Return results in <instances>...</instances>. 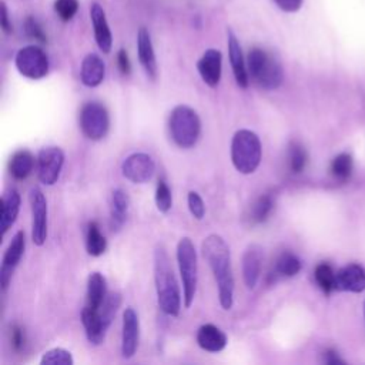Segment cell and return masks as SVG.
I'll list each match as a JSON object with an SVG mask.
<instances>
[{"label": "cell", "instance_id": "6da1fadb", "mask_svg": "<svg viewBox=\"0 0 365 365\" xmlns=\"http://www.w3.org/2000/svg\"><path fill=\"white\" fill-rule=\"evenodd\" d=\"M202 251L217 283L220 305L223 310L229 311L234 304V277L231 270L230 249L222 236L210 234L207 239H205Z\"/></svg>", "mask_w": 365, "mask_h": 365}, {"label": "cell", "instance_id": "7a4b0ae2", "mask_svg": "<svg viewBox=\"0 0 365 365\" xmlns=\"http://www.w3.org/2000/svg\"><path fill=\"white\" fill-rule=\"evenodd\" d=\"M154 283L160 310L170 317H177L181 308V294L163 246H157L154 250Z\"/></svg>", "mask_w": 365, "mask_h": 365}, {"label": "cell", "instance_id": "3957f363", "mask_svg": "<svg viewBox=\"0 0 365 365\" xmlns=\"http://www.w3.org/2000/svg\"><path fill=\"white\" fill-rule=\"evenodd\" d=\"M247 70L251 80L263 90H277L284 82L281 63L260 48L250 50L247 56Z\"/></svg>", "mask_w": 365, "mask_h": 365}, {"label": "cell", "instance_id": "277c9868", "mask_svg": "<svg viewBox=\"0 0 365 365\" xmlns=\"http://www.w3.org/2000/svg\"><path fill=\"white\" fill-rule=\"evenodd\" d=\"M263 157L260 137L247 129L239 130L231 141V161L236 170L241 174H253Z\"/></svg>", "mask_w": 365, "mask_h": 365}, {"label": "cell", "instance_id": "5b68a950", "mask_svg": "<svg viewBox=\"0 0 365 365\" xmlns=\"http://www.w3.org/2000/svg\"><path fill=\"white\" fill-rule=\"evenodd\" d=\"M168 129L173 141L180 148H192L200 138L202 121L196 110L180 104L174 107L170 114Z\"/></svg>", "mask_w": 365, "mask_h": 365}, {"label": "cell", "instance_id": "8992f818", "mask_svg": "<svg viewBox=\"0 0 365 365\" xmlns=\"http://www.w3.org/2000/svg\"><path fill=\"white\" fill-rule=\"evenodd\" d=\"M177 263L182 281L185 307L190 308L197 291V253L189 237L181 239L177 244Z\"/></svg>", "mask_w": 365, "mask_h": 365}, {"label": "cell", "instance_id": "52a82bcc", "mask_svg": "<svg viewBox=\"0 0 365 365\" xmlns=\"http://www.w3.org/2000/svg\"><path fill=\"white\" fill-rule=\"evenodd\" d=\"M80 129L83 134L93 141L103 140L110 127V117L107 109L97 102L86 103L80 110Z\"/></svg>", "mask_w": 365, "mask_h": 365}, {"label": "cell", "instance_id": "ba28073f", "mask_svg": "<svg viewBox=\"0 0 365 365\" xmlns=\"http://www.w3.org/2000/svg\"><path fill=\"white\" fill-rule=\"evenodd\" d=\"M15 65L18 72L31 80H40L49 73V58L35 45L22 48L15 58Z\"/></svg>", "mask_w": 365, "mask_h": 365}, {"label": "cell", "instance_id": "9c48e42d", "mask_svg": "<svg viewBox=\"0 0 365 365\" xmlns=\"http://www.w3.org/2000/svg\"><path fill=\"white\" fill-rule=\"evenodd\" d=\"M65 164V153L60 147H45L38 156V177L45 186L58 182Z\"/></svg>", "mask_w": 365, "mask_h": 365}, {"label": "cell", "instance_id": "30bf717a", "mask_svg": "<svg viewBox=\"0 0 365 365\" xmlns=\"http://www.w3.org/2000/svg\"><path fill=\"white\" fill-rule=\"evenodd\" d=\"M29 200L32 207V240L42 247L48 240V202L38 187L32 189Z\"/></svg>", "mask_w": 365, "mask_h": 365}, {"label": "cell", "instance_id": "8fae6325", "mask_svg": "<svg viewBox=\"0 0 365 365\" xmlns=\"http://www.w3.org/2000/svg\"><path fill=\"white\" fill-rule=\"evenodd\" d=\"M154 171L156 163L153 157L146 153H134L121 164L123 175L134 185H144V182L150 181Z\"/></svg>", "mask_w": 365, "mask_h": 365}, {"label": "cell", "instance_id": "7c38bea8", "mask_svg": "<svg viewBox=\"0 0 365 365\" xmlns=\"http://www.w3.org/2000/svg\"><path fill=\"white\" fill-rule=\"evenodd\" d=\"M25 247H26V240H25V233L23 231H18L5 256H4V263H2V270H0V284H2V288L4 291L8 290L11 281H12V277L15 274V270L16 267L19 266L22 257H23V253H25Z\"/></svg>", "mask_w": 365, "mask_h": 365}, {"label": "cell", "instance_id": "4fadbf2b", "mask_svg": "<svg viewBox=\"0 0 365 365\" xmlns=\"http://www.w3.org/2000/svg\"><path fill=\"white\" fill-rule=\"evenodd\" d=\"M140 339V321L137 312L129 307L123 312V331H121V355L126 359L134 356Z\"/></svg>", "mask_w": 365, "mask_h": 365}, {"label": "cell", "instance_id": "5bb4252c", "mask_svg": "<svg viewBox=\"0 0 365 365\" xmlns=\"http://www.w3.org/2000/svg\"><path fill=\"white\" fill-rule=\"evenodd\" d=\"M197 70L203 82L216 89L220 85L223 73V55L217 49H207L197 62Z\"/></svg>", "mask_w": 365, "mask_h": 365}, {"label": "cell", "instance_id": "9a60e30c", "mask_svg": "<svg viewBox=\"0 0 365 365\" xmlns=\"http://www.w3.org/2000/svg\"><path fill=\"white\" fill-rule=\"evenodd\" d=\"M90 21L99 49L106 55L110 53L113 46V35L106 18V12L99 2H93L90 6Z\"/></svg>", "mask_w": 365, "mask_h": 365}, {"label": "cell", "instance_id": "2e32d148", "mask_svg": "<svg viewBox=\"0 0 365 365\" xmlns=\"http://www.w3.org/2000/svg\"><path fill=\"white\" fill-rule=\"evenodd\" d=\"M227 45H229V59H230L234 79L241 89H247L250 83L247 62L244 60L240 42L231 31H227Z\"/></svg>", "mask_w": 365, "mask_h": 365}, {"label": "cell", "instance_id": "e0dca14e", "mask_svg": "<svg viewBox=\"0 0 365 365\" xmlns=\"http://www.w3.org/2000/svg\"><path fill=\"white\" fill-rule=\"evenodd\" d=\"M335 290L362 293L365 290V268L358 264H348L335 273Z\"/></svg>", "mask_w": 365, "mask_h": 365}, {"label": "cell", "instance_id": "ac0fdd59", "mask_svg": "<svg viewBox=\"0 0 365 365\" xmlns=\"http://www.w3.org/2000/svg\"><path fill=\"white\" fill-rule=\"evenodd\" d=\"M137 55L140 65L143 66L146 75L151 79H157V60L151 42V36L146 28H140L137 33Z\"/></svg>", "mask_w": 365, "mask_h": 365}, {"label": "cell", "instance_id": "d6986e66", "mask_svg": "<svg viewBox=\"0 0 365 365\" xmlns=\"http://www.w3.org/2000/svg\"><path fill=\"white\" fill-rule=\"evenodd\" d=\"M263 266V250L261 247L253 244L243 256V278L249 290H254L261 274Z\"/></svg>", "mask_w": 365, "mask_h": 365}, {"label": "cell", "instance_id": "ffe728a7", "mask_svg": "<svg viewBox=\"0 0 365 365\" xmlns=\"http://www.w3.org/2000/svg\"><path fill=\"white\" fill-rule=\"evenodd\" d=\"M82 322H83L89 342L93 345L103 344L109 327L103 322L99 314V310H94L86 305L82 311Z\"/></svg>", "mask_w": 365, "mask_h": 365}, {"label": "cell", "instance_id": "44dd1931", "mask_svg": "<svg viewBox=\"0 0 365 365\" xmlns=\"http://www.w3.org/2000/svg\"><path fill=\"white\" fill-rule=\"evenodd\" d=\"M106 76V65L96 53L87 55L82 62L80 79L87 87H97L103 83Z\"/></svg>", "mask_w": 365, "mask_h": 365}, {"label": "cell", "instance_id": "7402d4cb", "mask_svg": "<svg viewBox=\"0 0 365 365\" xmlns=\"http://www.w3.org/2000/svg\"><path fill=\"white\" fill-rule=\"evenodd\" d=\"M197 344L207 352H220L227 345V335L213 324H205L197 329Z\"/></svg>", "mask_w": 365, "mask_h": 365}, {"label": "cell", "instance_id": "603a6c76", "mask_svg": "<svg viewBox=\"0 0 365 365\" xmlns=\"http://www.w3.org/2000/svg\"><path fill=\"white\" fill-rule=\"evenodd\" d=\"M130 209V199L127 193L121 189H116L111 193V205H110V229L117 233L121 230L127 220Z\"/></svg>", "mask_w": 365, "mask_h": 365}, {"label": "cell", "instance_id": "cb8c5ba5", "mask_svg": "<svg viewBox=\"0 0 365 365\" xmlns=\"http://www.w3.org/2000/svg\"><path fill=\"white\" fill-rule=\"evenodd\" d=\"M21 210V195L12 189L4 195L2 199V214H0V230L5 236L9 229L15 224Z\"/></svg>", "mask_w": 365, "mask_h": 365}, {"label": "cell", "instance_id": "d4e9b609", "mask_svg": "<svg viewBox=\"0 0 365 365\" xmlns=\"http://www.w3.org/2000/svg\"><path fill=\"white\" fill-rule=\"evenodd\" d=\"M107 284L106 278L100 273H92L87 280V294L86 305L94 310H99L107 297Z\"/></svg>", "mask_w": 365, "mask_h": 365}, {"label": "cell", "instance_id": "484cf974", "mask_svg": "<svg viewBox=\"0 0 365 365\" xmlns=\"http://www.w3.org/2000/svg\"><path fill=\"white\" fill-rule=\"evenodd\" d=\"M35 167V157L31 151L28 150H19L16 151L9 164V170L13 178L16 180H25L28 178Z\"/></svg>", "mask_w": 365, "mask_h": 365}, {"label": "cell", "instance_id": "4316f807", "mask_svg": "<svg viewBox=\"0 0 365 365\" xmlns=\"http://www.w3.org/2000/svg\"><path fill=\"white\" fill-rule=\"evenodd\" d=\"M107 241L106 237L102 234L100 227L96 222L89 223L86 231V250L92 257H100L106 253Z\"/></svg>", "mask_w": 365, "mask_h": 365}, {"label": "cell", "instance_id": "83f0119b", "mask_svg": "<svg viewBox=\"0 0 365 365\" xmlns=\"http://www.w3.org/2000/svg\"><path fill=\"white\" fill-rule=\"evenodd\" d=\"M301 260L295 254L284 251L276 261V274L281 277H294L301 271Z\"/></svg>", "mask_w": 365, "mask_h": 365}, {"label": "cell", "instance_id": "f1b7e54d", "mask_svg": "<svg viewBox=\"0 0 365 365\" xmlns=\"http://www.w3.org/2000/svg\"><path fill=\"white\" fill-rule=\"evenodd\" d=\"M314 277H315V281H317L318 287L325 294H329L331 291L335 290V273H334V270L329 264H327V263L318 264L315 267Z\"/></svg>", "mask_w": 365, "mask_h": 365}, {"label": "cell", "instance_id": "f546056e", "mask_svg": "<svg viewBox=\"0 0 365 365\" xmlns=\"http://www.w3.org/2000/svg\"><path fill=\"white\" fill-rule=\"evenodd\" d=\"M351 173H352V157L348 153L338 154L331 163V174L337 180L345 181L349 178Z\"/></svg>", "mask_w": 365, "mask_h": 365}, {"label": "cell", "instance_id": "4dcf8cb0", "mask_svg": "<svg viewBox=\"0 0 365 365\" xmlns=\"http://www.w3.org/2000/svg\"><path fill=\"white\" fill-rule=\"evenodd\" d=\"M274 209V200L271 197V195H264L261 196L253 206V213H251V219L256 223H264L267 222V219L270 217L271 212Z\"/></svg>", "mask_w": 365, "mask_h": 365}, {"label": "cell", "instance_id": "1f68e13d", "mask_svg": "<svg viewBox=\"0 0 365 365\" xmlns=\"http://www.w3.org/2000/svg\"><path fill=\"white\" fill-rule=\"evenodd\" d=\"M72 354L65 348H53L43 354L40 364L42 365H73Z\"/></svg>", "mask_w": 365, "mask_h": 365}, {"label": "cell", "instance_id": "d6a6232c", "mask_svg": "<svg viewBox=\"0 0 365 365\" xmlns=\"http://www.w3.org/2000/svg\"><path fill=\"white\" fill-rule=\"evenodd\" d=\"M288 158H290V168L293 173H301L308 161V156L305 148L298 144V143H291L290 151H288Z\"/></svg>", "mask_w": 365, "mask_h": 365}, {"label": "cell", "instance_id": "836d02e7", "mask_svg": "<svg viewBox=\"0 0 365 365\" xmlns=\"http://www.w3.org/2000/svg\"><path fill=\"white\" fill-rule=\"evenodd\" d=\"M156 206L160 213H168L173 206L171 190L168 189L167 182L164 180H158L157 189H156Z\"/></svg>", "mask_w": 365, "mask_h": 365}, {"label": "cell", "instance_id": "e575fe53", "mask_svg": "<svg viewBox=\"0 0 365 365\" xmlns=\"http://www.w3.org/2000/svg\"><path fill=\"white\" fill-rule=\"evenodd\" d=\"M55 12L63 22H70L79 12V0H56Z\"/></svg>", "mask_w": 365, "mask_h": 365}, {"label": "cell", "instance_id": "d590c367", "mask_svg": "<svg viewBox=\"0 0 365 365\" xmlns=\"http://www.w3.org/2000/svg\"><path fill=\"white\" fill-rule=\"evenodd\" d=\"M25 32H26V35L31 38V39H33V40H38V42H40V43H46L48 42V36H46V33L43 32V29H42V26H40V23L33 18V16H29V18H26V21H25Z\"/></svg>", "mask_w": 365, "mask_h": 365}, {"label": "cell", "instance_id": "8d00e7d4", "mask_svg": "<svg viewBox=\"0 0 365 365\" xmlns=\"http://www.w3.org/2000/svg\"><path fill=\"white\" fill-rule=\"evenodd\" d=\"M187 205H189V210L193 214L195 219L197 220H203L206 216V206L203 199L200 197L199 193L196 192H190L187 196Z\"/></svg>", "mask_w": 365, "mask_h": 365}, {"label": "cell", "instance_id": "74e56055", "mask_svg": "<svg viewBox=\"0 0 365 365\" xmlns=\"http://www.w3.org/2000/svg\"><path fill=\"white\" fill-rule=\"evenodd\" d=\"M274 4L285 13H295L301 9L304 0H274Z\"/></svg>", "mask_w": 365, "mask_h": 365}, {"label": "cell", "instance_id": "f35d334b", "mask_svg": "<svg viewBox=\"0 0 365 365\" xmlns=\"http://www.w3.org/2000/svg\"><path fill=\"white\" fill-rule=\"evenodd\" d=\"M117 65H119V69L123 75H130L131 72V63H130V59H129V55H127V50L124 49H120L119 53H117Z\"/></svg>", "mask_w": 365, "mask_h": 365}, {"label": "cell", "instance_id": "ab89813d", "mask_svg": "<svg viewBox=\"0 0 365 365\" xmlns=\"http://www.w3.org/2000/svg\"><path fill=\"white\" fill-rule=\"evenodd\" d=\"M12 342H13V347L16 349H22L23 345H25V332L21 327L15 325L12 328Z\"/></svg>", "mask_w": 365, "mask_h": 365}, {"label": "cell", "instance_id": "60d3db41", "mask_svg": "<svg viewBox=\"0 0 365 365\" xmlns=\"http://www.w3.org/2000/svg\"><path fill=\"white\" fill-rule=\"evenodd\" d=\"M0 11H2V29L5 33H12L13 32V28H12V23L9 22V13H8V8H6V4L2 2V5H0Z\"/></svg>", "mask_w": 365, "mask_h": 365}, {"label": "cell", "instance_id": "b9f144b4", "mask_svg": "<svg viewBox=\"0 0 365 365\" xmlns=\"http://www.w3.org/2000/svg\"><path fill=\"white\" fill-rule=\"evenodd\" d=\"M324 361L327 362V364H329V365H337V364H344V361L338 356V354L335 352V351H327L325 354H324Z\"/></svg>", "mask_w": 365, "mask_h": 365}, {"label": "cell", "instance_id": "7bdbcfd3", "mask_svg": "<svg viewBox=\"0 0 365 365\" xmlns=\"http://www.w3.org/2000/svg\"><path fill=\"white\" fill-rule=\"evenodd\" d=\"M364 317H365V301H364Z\"/></svg>", "mask_w": 365, "mask_h": 365}]
</instances>
